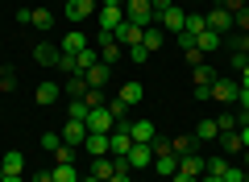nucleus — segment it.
<instances>
[{"label":"nucleus","mask_w":249,"mask_h":182,"mask_svg":"<svg viewBox=\"0 0 249 182\" xmlns=\"http://www.w3.org/2000/svg\"><path fill=\"white\" fill-rule=\"evenodd\" d=\"M178 170H187V174H196V178H204V157H196V153L178 157Z\"/></svg>","instance_id":"30"},{"label":"nucleus","mask_w":249,"mask_h":182,"mask_svg":"<svg viewBox=\"0 0 249 182\" xmlns=\"http://www.w3.org/2000/svg\"><path fill=\"white\" fill-rule=\"evenodd\" d=\"M237 132H241V141H245V149H249V124H241Z\"/></svg>","instance_id":"48"},{"label":"nucleus","mask_w":249,"mask_h":182,"mask_svg":"<svg viewBox=\"0 0 249 182\" xmlns=\"http://www.w3.org/2000/svg\"><path fill=\"white\" fill-rule=\"evenodd\" d=\"M58 137H62V145H75V149H79L83 141H88V124H83V120H71V116H67V124H62Z\"/></svg>","instance_id":"10"},{"label":"nucleus","mask_w":249,"mask_h":182,"mask_svg":"<svg viewBox=\"0 0 249 182\" xmlns=\"http://www.w3.org/2000/svg\"><path fill=\"white\" fill-rule=\"evenodd\" d=\"M79 182H100V178H91V174H88V178H79Z\"/></svg>","instance_id":"52"},{"label":"nucleus","mask_w":249,"mask_h":182,"mask_svg":"<svg viewBox=\"0 0 249 182\" xmlns=\"http://www.w3.org/2000/svg\"><path fill=\"white\" fill-rule=\"evenodd\" d=\"M83 91H88V79H83V75H67V83H62V96L83 99Z\"/></svg>","instance_id":"26"},{"label":"nucleus","mask_w":249,"mask_h":182,"mask_svg":"<svg viewBox=\"0 0 249 182\" xmlns=\"http://www.w3.org/2000/svg\"><path fill=\"white\" fill-rule=\"evenodd\" d=\"M112 174H116V157H91V178L108 182Z\"/></svg>","instance_id":"23"},{"label":"nucleus","mask_w":249,"mask_h":182,"mask_svg":"<svg viewBox=\"0 0 249 182\" xmlns=\"http://www.w3.org/2000/svg\"><path fill=\"white\" fill-rule=\"evenodd\" d=\"M142 96H145V87L137 83V79H129V83L116 91V99H124V108H133V104H142Z\"/></svg>","instance_id":"19"},{"label":"nucleus","mask_w":249,"mask_h":182,"mask_svg":"<svg viewBox=\"0 0 249 182\" xmlns=\"http://www.w3.org/2000/svg\"><path fill=\"white\" fill-rule=\"evenodd\" d=\"M199 182H224V178H212V174H204V178H199Z\"/></svg>","instance_id":"49"},{"label":"nucleus","mask_w":249,"mask_h":182,"mask_svg":"<svg viewBox=\"0 0 249 182\" xmlns=\"http://www.w3.org/2000/svg\"><path fill=\"white\" fill-rule=\"evenodd\" d=\"M232 29H237V33H249V9H241L237 17H232Z\"/></svg>","instance_id":"37"},{"label":"nucleus","mask_w":249,"mask_h":182,"mask_svg":"<svg viewBox=\"0 0 249 182\" xmlns=\"http://www.w3.org/2000/svg\"><path fill=\"white\" fill-rule=\"evenodd\" d=\"M208 29H212V33H229V29H232V13L229 9H220V4H216V9L212 13H208Z\"/></svg>","instance_id":"14"},{"label":"nucleus","mask_w":249,"mask_h":182,"mask_svg":"<svg viewBox=\"0 0 249 182\" xmlns=\"http://www.w3.org/2000/svg\"><path fill=\"white\" fill-rule=\"evenodd\" d=\"M237 96H241V83H237V79L216 75V83H212V99H220V104H237Z\"/></svg>","instance_id":"7"},{"label":"nucleus","mask_w":249,"mask_h":182,"mask_svg":"<svg viewBox=\"0 0 249 182\" xmlns=\"http://www.w3.org/2000/svg\"><path fill=\"white\" fill-rule=\"evenodd\" d=\"M96 25H100V33H116V29L124 25V4H100Z\"/></svg>","instance_id":"3"},{"label":"nucleus","mask_w":249,"mask_h":182,"mask_svg":"<svg viewBox=\"0 0 249 182\" xmlns=\"http://www.w3.org/2000/svg\"><path fill=\"white\" fill-rule=\"evenodd\" d=\"M150 4H154V17H158V13H166L170 4H175V0H150Z\"/></svg>","instance_id":"43"},{"label":"nucleus","mask_w":249,"mask_h":182,"mask_svg":"<svg viewBox=\"0 0 249 182\" xmlns=\"http://www.w3.org/2000/svg\"><path fill=\"white\" fill-rule=\"evenodd\" d=\"M83 149H88L91 157H112V153H108V137H104V132H88Z\"/></svg>","instance_id":"24"},{"label":"nucleus","mask_w":249,"mask_h":182,"mask_svg":"<svg viewBox=\"0 0 249 182\" xmlns=\"http://www.w3.org/2000/svg\"><path fill=\"white\" fill-rule=\"evenodd\" d=\"M96 0H67L62 4V13H67V21H88V17H96Z\"/></svg>","instance_id":"9"},{"label":"nucleus","mask_w":249,"mask_h":182,"mask_svg":"<svg viewBox=\"0 0 249 182\" xmlns=\"http://www.w3.org/2000/svg\"><path fill=\"white\" fill-rule=\"evenodd\" d=\"M88 112H91V108L83 104V99H71V108H67V116H71V120H88Z\"/></svg>","instance_id":"34"},{"label":"nucleus","mask_w":249,"mask_h":182,"mask_svg":"<svg viewBox=\"0 0 249 182\" xmlns=\"http://www.w3.org/2000/svg\"><path fill=\"white\" fill-rule=\"evenodd\" d=\"M96 50H100V62H108V66H112V62H121V58H124V50H121V42H116L112 33H100V42H96Z\"/></svg>","instance_id":"8"},{"label":"nucleus","mask_w":249,"mask_h":182,"mask_svg":"<svg viewBox=\"0 0 249 182\" xmlns=\"http://www.w3.org/2000/svg\"><path fill=\"white\" fill-rule=\"evenodd\" d=\"M21 170H25V153L21 149H9L0 157V174H21Z\"/></svg>","instance_id":"22"},{"label":"nucleus","mask_w":249,"mask_h":182,"mask_svg":"<svg viewBox=\"0 0 249 182\" xmlns=\"http://www.w3.org/2000/svg\"><path fill=\"white\" fill-rule=\"evenodd\" d=\"M204 29H208V17H204V13H187L183 33H191V37H196V33H204Z\"/></svg>","instance_id":"31"},{"label":"nucleus","mask_w":249,"mask_h":182,"mask_svg":"<svg viewBox=\"0 0 249 182\" xmlns=\"http://www.w3.org/2000/svg\"><path fill=\"white\" fill-rule=\"evenodd\" d=\"M220 145H224V157H241V153H245V141H241V132H237V129L220 132Z\"/></svg>","instance_id":"18"},{"label":"nucleus","mask_w":249,"mask_h":182,"mask_svg":"<svg viewBox=\"0 0 249 182\" xmlns=\"http://www.w3.org/2000/svg\"><path fill=\"white\" fill-rule=\"evenodd\" d=\"M108 182H133V170H129V174H112Z\"/></svg>","instance_id":"46"},{"label":"nucleus","mask_w":249,"mask_h":182,"mask_svg":"<svg viewBox=\"0 0 249 182\" xmlns=\"http://www.w3.org/2000/svg\"><path fill=\"white\" fill-rule=\"evenodd\" d=\"M129 132H133V141H142V145H154L158 124H154V120H133V124H129Z\"/></svg>","instance_id":"16"},{"label":"nucleus","mask_w":249,"mask_h":182,"mask_svg":"<svg viewBox=\"0 0 249 182\" xmlns=\"http://www.w3.org/2000/svg\"><path fill=\"white\" fill-rule=\"evenodd\" d=\"M54 182H79V174H75V165H54Z\"/></svg>","instance_id":"32"},{"label":"nucleus","mask_w":249,"mask_h":182,"mask_svg":"<svg viewBox=\"0 0 249 182\" xmlns=\"http://www.w3.org/2000/svg\"><path fill=\"white\" fill-rule=\"evenodd\" d=\"M220 46H224V37H220V33H212V29L196 33V50H199V54H208V58H212V54L220 50Z\"/></svg>","instance_id":"15"},{"label":"nucleus","mask_w":249,"mask_h":182,"mask_svg":"<svg viewBox=\"0 0 249 182\" xmlns=\"http://www.w3.org/2000/svg\"><path fill=\"white\" fill-rule=\"evenodd\" d=\"M83 124H88V132H104V137H108V132L116 129V116L108 112V108H91V112H88V120H83Z\"/></svg>","instance_id":"6"},{"label":"nucleus","mask_w":249,"mask_h":182,"mask_svg":"<svg viewBox=\"0 0 249 182\" xmlns=\"http://www.w3.org/2000/svg\"><path fill=\"white\" fill-rule=\"evenodd\" d=\"M196 145H199V141H196V137H187V132H178V137H170V149H175L178 157H187V153H196Z\"/></svg>","instance_id":"29"},{"label":"nucleus","mask_w":249,"mask_h":182,"mask_svg":"<svg viewBox=\"0 0 249 182\" xmlns=\"http://www.w3.org/2000/svg\"><path fill=\"white\" fill-rule=\"evenodd\" d=\"M229 62H232V70H245V66H249V54H232Z\"/></svg>","instance_id":"42"},{"label":"nucleus","mask_w":249,"mask_h":182,"mask_svg":"<svg viewBox=\"0 0 249 182\" xmlns=\"http://www.w3.org/2000/svg\"><path fill=\"white\" fill-rule=\"evenodd\" d=\"M183 25H187V9H183V4H178V0H175V4H170V9L166 13H158V29H162V33H183Z\"/></svg>","instance_id":"4"},{"label":"nucleus","mask_w":249,"mask_h":182,"mask_svg":"<svg viewBox=\"0 0 249 182\" xmlns=\"http://www.w3.org/2000/svg\"><path fill=\"white\" fill-rule=\"evenodd\" d=\"M124 162L133 165V170H145V165L154 162V145H142V141H133V149L124 153Z\"/></svg>","instance_id":"11"},{"label":"nucleus","mask_w":249,"mask_h":182,"mask_svg":"<svg viewBox=\"0 0 249 182\" xmlns=\"http://www.w3.org/2000/svg\"><path fill=\"white\" fill-rule=\"evenodd\" d=\"M232 54H249V33H237V37H232Z\"/></svg>","instance_id":"39"},{"label":"nucleus","mask_w":249,"mask_h":182,"mask_svg":"<svg viewBox=\"0 0 249 182\" xmlns=\"http://www.w3.org/2000/svg\"><path fill=\"white\" fill-rule=\"evenodd\" d=\"M212 83H216V66L212 62L191 66V96L196 99H212Z\"/></svg>","instance_id":"1"},{"label":"nucleus","mask_w":249,"mask_h":182,"mask_svg":"<svg viewBox=\"0 0 249 182\" xmlns=\"http://www.w3.org/2000/svg\"><path fill=\"white\" fill-rule=\"evenodd\" d=\"M34 182H54V174H50V170H37V174H34Z\"/></svg>","instance_id":"45"},{"label":"nucleus","mask_w":249,"mask_h":182,"mask_svg":"<svg viewBox=\"0 0 249 182\" xmlns=\"http://www.w3.org/2000/svg\"><path fill=\"white\" fill-rule=\"evenodd\" d=\"M124 21H133V25H142V29L158 25V17H154V4H150V0H124Z\"/></svg>","instance_id":"2"},{"label":"nucleus","mask_w":249,"mask_h":182,"mask_svg":"<svg viewBox=\"0 0 249 182\" xmlns=\"http://www.w3.org/2000/svg\"><path fill=\"white\" fill-rule=\"evenodd\" d=\"M0 182H25L21 174H0Z\"/></svg>","instance_id":"47"},{"label":"nucleus","mask_w":249,"mask_h":182,"mask_svg":"<svg viewBox=\"0 0 249 182\" xmlns=\"http://www.w3.org/2000/svg\"><path fill=\"white\" fill-rule=\"evenodd\" d=\"M29 25H34V29H54L58 21H54L50 9H29Z\"/></svg>","instance_id":"28"},{"label":"nucleus","mask_w":249,"mask_h":182,"mask_svg":"<svg viewBox=\"0 0 249 182\" xmlns=\"http://www.w3.org/2000/svg\"><path fill=\"white\" fill-rule=\"evenodd\" d=\"M142 33H145V29L142 25H133V21H124V25L121 29H116V42H121V50H129V46H142Z\"/></svg>","instance_id":"13"},{"label":"nucleus","mask_w":249,"mask_h":182,"mask_svg":"<svg viewBox=\"0 0 249 182\" xmlns=\"http://www.w3.org/2000/svg\"><path fill=\"white\" fill-rule=\"evenodd\" d=\"M191 137H196L199 145H204V141H220V124L204 116V120H196V132H191Z\"/></svg>","instance_id":"20"},{"label":"nucleus","mask_w":249,"mask_h":182,"mask_svg":"<svg viewBox=\"0 0 249 182\" xmlns=\"http://www.w3.org/2000/svg\"><path fill=\"white\" fill-rule=\"evenodd\" d=\"M191 4H199V0H191Z\"/></svg>","instance_id":"54"},{"label":"nucleus","mask_w":249,"mask_h":182,"mask_svg":"<svg viewBox=\"0 0 249 182\" xmlns=\"http://www.w3.org/2000/svg\"><path fill=\"white\" fill-rule=\"evenodd\" d=\"M129 62H137V66L150 62V50H145V46H129Z\"/></svg>","instance_id":"36"},{"label":"nucleus","mask_w":249,"mask_h":182,"mask_svg":"<svg viewBox=\"0 0 249 182\" xmlns=\"http://www.w3.org/2000/svg\"><path fill=\"white\" fill-rule=\"evenodd\" d=\"M54 157H58V165H75V145H58Z\"/></svg>","instance_id":"35"},{"label":"nucleus","mask_w":249,"mask_h":182,"mask_svg":"<svg viewBox=\"0 0 249 182\" xmlns=\"http://www.w3.org/2000/svg\"><path fill=\"white\" fill-rule=\"evenodd\" d=\"M241 157H245V170H249V149H245V153H241Z\"/></svg>","instance_id":"51"},{"label":"nucleus","mask_w":249,"mask_h":182,"mask_svg":"<svg viewBox=\"0 0 249 182\" xmlns=\"http://www.w3.org/2000/svg\"><path fill=\"white\" fill-rule=\"evenodd\" d=\"M58 145H62V137H58V132H46V137H42V149H46V153H54Z\"/></svg>","instance_id":"38"},{"label":"nucleus","mask_w":249,"mask_h":182,"mask_svg":"<svg viewBox=\"0 0 249 182\" xmlns=\"http://www.w3.org/2000/svg\"><path fill=\"white\" fill-rule=\"evenodd\" d=\"M34 96H37V104H42V108H50V104H58V96H62V87L54 83V79H46V83L37 87Z\"/></svg>","instance_id":"21"},{"label":"nucleus","mask_w":249,"mask_h":182,"mask_svg":"<svg viewBox=\"0 0 249 182\" xmlns=\"http://www.w3.org/2000/svg\"><path fill=\"white\" fill-rule=\"evenodd\" d=\"M142 46H145V50H150V54H158L162 46H166V33H162L158 25H150V29H145V33H142Z\"/></svg>","instance_id":"25"},{"label":"nucleus","mask_w":249,"mask_h":182,"mask_svg":"<svg viewBox=\"0 0 249 182\" xmlns=\"http://www.w3.org/2000/svg\"><path fill=\"white\" fill-rule=\"evenodd\" d=\"M133 149V132H129V124H116L112 132H108V153L112 157H124Z\"/></svg>","instance_id":"5"},{"label":"nucleus","mask_w":249,"mask_h":182,"mask_svg":"<svg viewBox=\"0 0 249 182\" xmlns=\"http://www.w3.org/2000/svg\"><path fill=\"white\" fill-rule=\"evenodd\" d=\"M220 9H229L232 17H237V13H241V9H249V4H245V0H220Z\"/></svg>","instance_id":"40"},{"label":"nucleus","mask_w":249,"mask_h":182,"mask_svg":"<svg viewBox=\"0 0 249 182\" xmlns=\"http://www.w3.org/2000/svg\"><path fill=\"white\" fill-rule=\"evenodd\" d=\"M62 4H67V0H62Z\"/></svg>","instance_id":"55"},{"label":"nucleus","mask_w":249,"mask_h":182,"mask_svg":"<svg viewBox=\"0 0 249 182\" xmlns=\"http://www.w3.org/2000/svg\"><path fill=\"white\" fill-rule=\"evenodd\" d=\"M58 58H62V50H58V46H50V42H42V46L34 50V62H37V66H58Z\"/></svg>","instance_id":"17"},{"label":"nucleus","mask_w":249,"mask_h":182,"mask_svg":"<svg viewBox=\"0 0 249 182\" xmlns=\"http://www.w3.org/2000/svg\"><path fill=\"white\" fill-rule=\"evenodd\" d=\"M170 182H199V178H196V174H187V170H178V174H175Z\"/></svg>","instance_id":"44"},{"label":"nucleus","mask_w":249,"mask_h":182,"mask_svg":"<svg viewBox=\"0 0 249 182\" xmlns=\"http://www.w3.org/2000/svg\"><path fill=\"white\" fill-rule=\"evenodd\" d=\"M83 104L88 108H104V91H100V87H88V91H83Z\"/></svg>","instance_id":"33"},{"label":"nucleus","mask_w":249,"mask_h":182,"mask_svg":"<svg viewBox=\"0 0 249 182\" xmlns=\"http://www.w3.org/2000/svg\"><path fill=\"white\" fill-rule=\"evenodd\" d=\"M96 4H104V0H96Z\"/></svg>","instance_id":"53"},{"label":"nucleus","mask_w":249,"mask_h":182,"mask_svg":"<svg viewBox=\"0 0 249 182\" xmlns=\"http://www.w3.org/2000/svg\"><path fill=\"white\" fill-rule=\"evenodd\" d=\"M83 79H88V87H100V91H104L108 79H112V66H108V62H91V66L83 70Z\"/></svg>","instance_id":"12"},{"label":"nucleus","mask_w":249,"mask_h":182,"mask_svg":"<svg viewBox=\"0 0 249 182\" xmlns=\"http://www.w3.org/2000/svg\"><path fill=\"white\" fill-rule=\"evenodd\" d=\"M0 91H17V75H13V70L0 79Z\"/></svg>","instance_id":"41"},{"label":"nucleus","mask_w":249,"mask_h":182,"mask_svg":"<svg viewBox=\"0 0 249 182\" xmlns=\"http://www.w3.org/2000/svg\"><path fill=\"white\" fill-rule=\"evenodd\" d=\"M4 75H9V66H4V62H0V79H4Z\"/></svg>","instance_id":"50"},{"label":"nucleus","mask_w":249,"mask_h":182,"mask_svg":"<svg viewBox=\"0 0 249 182\" xmlns=\"http://www.w3.org/2000/svg\"><path fill=\"white\" fill-rule=\"evenodd\" d=\"M62 54H79V50H88V37L79 33V29H71V33L62 37V46H58Z\"/></svg>","instance_id":"27"}]
</instances>
